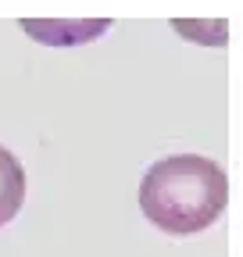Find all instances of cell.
<instances>
[{"instance_id": "1", "label": "cell", "mask_w": 243, "mask_h": 257, "mask_svg": "<svg viewBox=\"0 0 243 257\" xmlns=\"http://www.w3.org/2000/svg\"><path fill=\"white\" fill-rule=\"evenodd\" d=\"M229 204V179L204 154H172L150 165L140 182V211L168 236L211 229Z\"/></svg>"}, {"instance_id": "2", "label": "cell", "mask_w": 243, "mask_h": 257, "mask_svg": "<svg viewBox=\"0 0 243 257\" xmlns=\"http://www.w3.org/2000/svg\"><path fill=\"white\" fill-rule=\"evenodd\" d=\"M22 29L36 43H47V47H79V43H93L97 36H104V32L111 29V22L107 18H79V22L22 18Z\"/></svg>"}, {"instance_id": "3", "label": "cell", "mask_w": 243, "mask_h": 257, "mask_svg": "<svg viewBox=\"0 0 243 257\" xmlns=\"http://www.w3.org/2000/svg\"><path fill=\"white\" fill-rule=\"evenodd\" d=\"M22 204H25V168L8 147H0V229L15 221Z\"/></svg>"}, {"instance_id": "4", "label": "cell", "mask_w": 243, "mask_h": 257, "mask_svg": "<svg viewBox=\"0 0 243 257\" xmlns=\"http://www.w3.org/2000/svg\"><path fill=\"white\" fill-rule=\"evenodd\" d=\"M172 29L179 32V36H186V40H193V43H211V47H222L225 40H229V25L225 22H211V25H204V22H186V18H175L172 22Z\"/></svg>"}]
</instances>
